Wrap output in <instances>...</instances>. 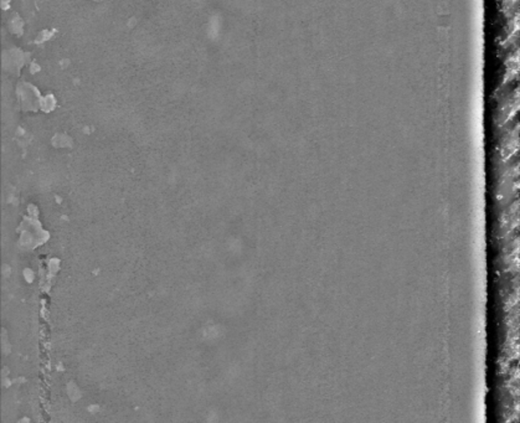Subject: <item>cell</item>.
I'll use <instances>...</instances> for the list:
<instances>
[{"instance_id":"1","label":"cell","mask_w":520,"mask_h":423,"mask_svg":"<svg viewBox=\"0 0 520 423\" xmlns=\"http://www.w3.org/2000/svg\"><path fill=\"white\" fill-rule=\"evenodd\" d=\"M518 7V0H503V9L507 14L509 11H517Z\"/></svg>"}]
</instances>
